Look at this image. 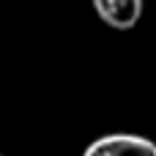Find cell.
<instances>
[{
  "instance_id": "obj_1",
  "label": "cell",
  "mask_w": 156,
  "mask_h": 156,
  "mask_svg": "<svg viewBox=\"0 0 156 156\" xmlns=\"http://www.w3.org/2000/svg\"><path fill=\"white\" fill-rule=\"evenodd\" d=\"M82 156H156V143L143 134L115 132V134L96 137L82 151Z\"/></svg>"
},
{
  "instance_id": "obj_2",
  "label": "cell",
  "mask_w": 156,
  "mask_h": 156,
  "mask_svg": "<svg viewBox=\"0 0 156 156\" xmlns=\"http://www.w3.org/2000/svg\"><path fill=\"white\" fill-rule=\"evenodd\" d=\"M96 16L112 30H132L143 19L145 0H90Z\"/></svg>"
},
{
  "instance_id": "obj_3",
  "label": "cell",
  "mask_w": 156,
  "mask_h": 156,
  "mask_svg": "<svg viewBox=\"0 0 156 156\" xmlns=\"http://www.w3.org/2000/svg\"><path fill=\"white\" fill-rule=\"evenodd\" d=\"M0 156H3V154H0Z\"/></svg>"
}]
</instances>
